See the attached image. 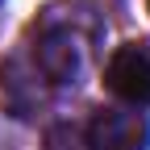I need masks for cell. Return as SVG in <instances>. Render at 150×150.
I'll list each match as a JSON object with an SVG mask.
<instances>
[{"mask_svg": "<svg viewBox=\"0 0 150 150\" xmlns=\"http://www.w3.org/2000/svg\"><path fill=\"white\" fill-rule=\"evenodd\" d=\"M92 54V25L79 8H50L38 29V67L54 83H75Z\"/></svg>", "mask_w": 150, "mask_h": 150, "instance_id": "obj_1", "label": "cell"}, {"mask_svg": "<svg viewBox=\"0 0 150 150\" xmlns=\"http://www.w3.org/2000/svg\"><path fill=\"white\" fill-rule=\"evenodd\" d=\"M104 88L125 104H150V42H125L104 63Z\"/></svg>", "mask_w": 150, "mask_h": 150, "instance_id": "obj_2", "label": "cell"}, {"mask_svg": "<svg viewBox=\"0 0 150 150\" xmlns=\"http://www.w3.org/2000/svg\"><path fill=\"white\" fill-rule=\"evenodd\" d=\"M88 150H150V121L134 108H100L88 125Z\"/></svg>", "mask_w": 150, "mask_h": 150, "instance_id": "obj_3", "label": "cell"}, {"mask_svg": "<svg viewBox=\"0 0 150 150\" xmlns=\"http://www.w3.org/2000/svg\"><path fill=\"white\" fill-rule=\"evenodd\" d=\"M146 8H150V0H146Z\"/></svg>", "mask_w": 150, "mask_h": 150, "instance_id": "obj_4", "label": "cell"}]
</instances>
